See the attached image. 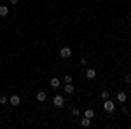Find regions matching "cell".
<instances>
[{
	"label": "cell",
	"instance_id": "ba28073f",
	"mask_svg": "<svg viewBox=\"0 0 131 129\" xmlns=\"http://www.w3.org/2000/svg\"><path fill=\"white\" fill-rule=\"evenodd\" d=\"M73 91H75V87L72 86V82H70V84H67V86H65V92H67V94H73Z\"/></svg>",
	"mask_w": 131,
	"mask_h": 129
},
{
	"label": "cell",
	"instance_id": "7a4b0ae2",
	"mask_svg": "<svg viewBox=\"0 0 131 129\" xmlns=\"http://www.w3.org/2000/svg\"><path fill=\"white\" fill-rule=\"evenodd\" d=\"M103 108L107 110V112H114V110H115V105L112 103L110 99H105V103H103Z\"/></svg>",
	"mask_w": 131,
	"mask_h": 129
},
{
	"label": "cell",
	"instance_id": "6da1fadb",
	"mask_svg": "<svg viewBox=\"0 0 131 129\" xmlns=\"http://www.w3.org/2000/svg\"><path fill=\"white\" fill-rule=\"evenodd\" d=\"M52 103H54V107H56V108H61V107L65 105V101H63V98H61L60 94H56V96H54Z\"/></svg>",
	"mask_w": 131,
	"mask_h": 129
},
{
	"label": "cell",
	"instance_id": "4fadbf2b",
	"mask_svg": "<svg viewBox=\"0 0 131 129\" xmlns=\"http://www.w3.org/2000/svg\"><path fill=\"white\" fill-rule=\"evenodd\" d=\"M100 96H101V99L105 101V99H108V96H110V92H108V91L105 89V91H101V94H100Z\"/></svg>",
	"mask_w": 131,
	"mask_h": 129
},
{
	"label": "cell",
	"instance_id": "3957f363",
	"mask_svg": "<svg viewBox=\"0 0 131 129\" xmlns=\"http://www.w3.org/2000/svg\"><path fill=\"white\" fill-rule=\"evenodd\" d=\"M60 54H61V58H70L72 56V49L70 47H63V49L60 51Z\"/></svg>",
	"mask_w": 131,
	"mask_h": 129
},
{
	"label": "cell",
	"instance_id": "e0dca14e",
	"mask_svg": "<svg viewBox=\"0 0 131 129\" xmlns=\"http://www.w3.org/2000/svg\"><path fill=\"white\" fill-rule=\"evenodd\" d=\"M124 80L129 84V82H131V73H126V75H124Z\"/></svg>",
	"mask_w": 131,
	"mask_h": 129
},
{
	"label": "cell",
	"instance_id": "9c48e42d",
	"mask_svg": "<svg viewBox=\"0 0 131 129\" xmlns=\"http://www.w3.org/2000/svg\"><path fill=\"white\" fill-rule=\"evenodd\" d=\"M81 126H82V127H89V126H91V119H88V117L81 119Z\"/></svg>",
	"mask_w": 131,
	"mask_h": 129
},
{
	"label": "cell",
	"instance_id": "8fae6325",
	"mask_svg": "<svg viewBox=\"0 0 131 129\" xmlns=\"http://www.w3.org/2000/svg\"><path fill=\"white\" fill-rule=\"evenodd\" d=\"M9 14V9L5 7V5H0V18H4V16H7Z\"/></svg>",
	"mask_w": 131,
	"mask_h": 129
},
{
	"label": "cell",
	"instance_id": "52a82bcc",
	"mask_svg": "<svg viewBox=\"0 0 131 129\" xmlns=\"http://www.w3.org/2000/svg\"><path fill=\"white\" fill-rule=\"evenodd\" d=\"M86 77H88V79H89V80H93V79H94V77H96V72H94V70H93V68H89V70H88V72H86Z\"/></svg>",
	"mask_w": 131,
	"mask_h": 129
},
{
	"label": "cell",
	"instance_id": "7c38bea8",
	"mask_svg": "<svg viewBox=\"0 0 131 129\" xmlns=\"http://www.w3.org/2000/svg\"><path fill=\"white\" fill-rule=\"evenodd\" d=\"M84 117H88V119H93V117H94V110L88 108L86 112H84Z\"/></svg>",
	"mask_w": 131,
	"mask_h": 129
},
{
	"label": "cell",
	"instance_id": "ac0fdd59",
	"mask_svg": "<svg viewBox=\"0 0 131 129\" xmlns=\"http://www.w3.org/2000/svg\"><path fill=\"white\" fill-rule=\"evenodd\" d=\"M81 65H82V66H86V65H88V60H86L84 56H82V58H81Z\"/></svg>",
	"mask_w": 131,
	"mask_h": 129
},
{
	"label": "cell",
	"instance_id": "5b68a950",
	"mask_svg": "<svg viewBox=\"0 0 131 129\" xmlns=\"http://www.w3.org/2000/svg\"><path fill=\"white\" fill-rule=\"evenodd\" d=\"M46 98H47V94H46L44 91H39V92H37V101L44 103V101H46Z\"/></svg>",
	"mask_w": 131,
	"mask_h": 129
},
{
	"label": "cell",
	"instance_id": "277c9868",
	"mask_svg": "<svg viewBox=\"0 0 131 129\" xmlns=\"http://www.w3.org/2000/svg\"><path fill=\"white\" fill-rule=\"evenodd\" d=\"M9 103H10V105H14V107H18V105L21 103L19 96H18V94H14V96H10V98H9Z\"/></svg>",
	"mask_w": 131,
	"mask_h": 129
},
{
	"label": "cell",
	"instance_id": "9a60e30c",
	"mask_svg": "<svg viewBox=\"0 0 131 129\" xmlns=\"http://www.w3.org/2000/svg\"><path fill=\"white\" fill-rule=\"evenodd\" d=\"M72 115H73V117H79V115H81V110H79V108H73V110H72Z\"/></svg>",
	"mask_w": 131,
	"mask_h": 129
},
{
	"label": "cell",
	"instance_id": "d6986e66",
	"mask_svg": "<svg viewBox=\"0 0 131 129\" xmlns=\"http://www.w3.org/2000/svg\"><path fill=\"white\" fill-rule=\"evenodd\" d=\"M121 110H122V113H128V107H126V103L121 107Z\"/></svg>",
	"mask_w": 131,
	"mask_h": 129
},
{
	"label": "cell",
	"instance_id": "ffe728a7",
	"mask_svg": "<svg viewBox=\"0 0 131 129\" xmlns=\"http://www.w3.org/2000/svg\"><path fill=\"white\" fill-rule=\"evenodd\" d=\"M10 4H12V5H16V4H18V2H19V0H9Z\"/></svg>",
	"mask_w": 131,
	"mask_h": 129
},
{
	"label": "cell",
	"instance_id": "2e32d148",
	"mask_svg": "<svg viewBox=\"0 0 131 129\" xmlns=\"http://www.w3.org/2000/svg\"><path fill=\"white\" fill-rule=\"evenodd\" d=\"M63 80H65L67 84H70V82H72V75H65V77H63Z\"/></svg>",
	"mask_w": 131,
	"mask_h": 129
},
{
	"label": "cell",
	"instance_id": "8992f818",
	"mask_svg": "<svg viewBox=\"0 0 131 129\" xmlns=\"http://www.w3.org/2000/svg\"><path fill=\"white\" fill-rule=\"evenodd\" d=\"M117 101H119V103H126V92H124V91L117 92Z\"/></svg>",
	"mask_w": 131,
	"mask_h": 129
},
{
	"label": "cell",
	"instance_id": "30bf717a",
	"mask_svg": "<svg viewBox=\"0 0 131 129\" xmlns=\"http://www.w3.org/2000/svg\"><path fill=\"white\" fill-rule=\"evenodd\" d=\"M51 86L58 89V87H60V79H58V77H52V79H51Z\"/></svg>",
	"mask_w": 131,
	"mask_h": 129
},
{
	"label": "cell",
	"instance_id": "5bb4252c",
	"mask_svg": "<svg viewBox=\"0 0 131 129\" xmlns=\"http://www.w3.org/2000/svg\"><path fill=\"white\" fill-rule=\"evenodd\" d=\"M9 103V98H5V96H0V105H7Z\"/></svg>",
	"mask_w": 131,
	"mask_h": 129
}]
</instances>
